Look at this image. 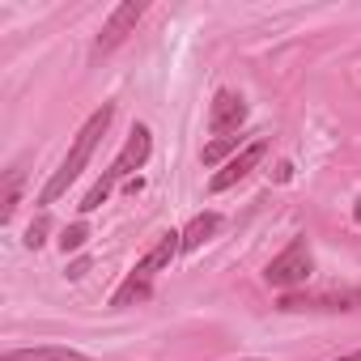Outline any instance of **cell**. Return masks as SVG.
I'll list each match as a JSON object with an SVG mask.
<instances>
[{
	"instance_id": "obj_1",
	"label": "cell",
	"mask_w": 361,
	"mask_h": 361,
	"mask_svg": "<svg viewBox=\"0 0 361 361\" xmlns=\"http://www.w3.org/2000/svg\"><path fill=\"white\" fill-rule=\"evenodd\" d=\"M111 119H115V102H102L85 123H81V132H77V140H73V149H68V157L60 161V170L43 183V192H39V204L47 209V204H56L77 178H81V170H85V161L94 157V149H98V140L106 136V128H111Z\"/></svg>"
},
{
	"instance_id": "obj_2",
	"label": "cell",
	"mask_w": 361,
	"mask_h": 361,
	"mask_svg": "<svg viewBox=\"0 0 361 361\" xmlns=\"http://www.w3.org/2000/svg\"><path fill=\"white\" fill-rule=\"evenodd\" d=\"M174 255H183V230H166L149 251H145V259L123 276V285L111 293V310H128V306H140V302H149L153 298V285H157V276L170 268V259Z\"/></svg>"
},
{
	"instance_id": "obj_3",
	"label": "cell",
	"mask_w": 361,
	"mask_h": 361,
	"mask_svg": "<svg viewBox=\"0 0 361 361\" xmlns=\"http://www.w3.org/2000/svg\"><path fill=\"white\" fill-rule=\"evenodd\" d=\"M149 153H153V132L145 128V123H132V132H128V140H123V149L115 153V161L102 170V178L85 192V200H81V213H94V209H102L106 204V196L119 188V183H132V170H140L145 161H149Z\"/></svg>"
},
{
	"instance_id": "obj_4",
	"label": "cell",
	"mask_w": 361,
	"mask_h": 361,
	"mask_svg": "<svg viewBox=\"0 0 361 361\" xmlns=\"http://www.w3.org/2000/svg\"><path fill=\"white\" fill-rule=\"evenodd\" d=\"M310 272H314V259H310V247H306V238H293L268 268H264V281L268 285H276V289H298V285H306L310 281Z\"/></svg>"
},
{
	"instance_id": "obj_5",
	"label": "cell",
	"mask_w": 361,
	"mask_h": 361,
	"mask_svg": "<svg viewBox=\"0 0 361 361\" xmlns=\"http://www.w3.org/2000/svg\"><path fill=\"white\" fill-rule=\"evenodd\" d=\"M264 157H268V136H255L247 149H238V153H234V157H230L213 178H209V192H230V188H238L243 178L264 161Z\"/></svg>"
},
{
	"instance_id": "obj_6",
	"label": "cell",
	"mask_w": 361,
	"mask_h": 361,
	"mask_svg": "<svg viewBox=\"0 0 361 361\" xmlns=\"http://www.w3.org/2000/svg\"><path fill=\"white\" fill-rule=\"evenodd\" d=\"M361 289H319V293H285L281 310H357Z\"/></svg>"
},
{
	"instance_id": "obj_7",
	"label": "cell",
	"mask_w": 361,
	"mask_h": 361,
	"mask_svg": "<svg viewBox=\"0 0 361 361\" xmlns=\"http://www.w3.org/2000/svg\"><path fill=\"white\" fill-rule=\"evenodd\" d=\"M145 18V5H136V0H123V5H115L111 9V18H106V26H102V35H98V43H94V56H106V51H115L132 30H136V22Z\"/></svg>"
},
{
	"instance_id": "obj_8",
	"label": "cell",
	"mask_w": 361,
	"mask_h": 361,
	"mask_svg": "<svg viewBox=\"0 0 361 361\" xmlns=\"http://www.w3.org/2000/svg\"><path fill=\"white\" fill-rule=\"evenodd\" d=\"M243 123H247V102H243V94L217 90V94H213V106H209V128H213L217 136H234Z\"/></svg>"
},
{
	"instance_id": "obj_9",
	"label": "cell",
	"mask_w": 361,
	"mask_h": 361,
	"mask_svg": "<svg viewBox=\"0 0 361 361\" xmlns=\"http://www.w3.org/2000/svg\"><path fill=\"white\" fill-rule=\"evenodd\" d=\"M0 361H94V357H85L77 348H64V344H43V348H13Z\"/></svg>"
},
{
	"instance_id": "obj_10",
	"label": "cell",
	"mask_w": 361,
	"mask_h": 361,
	"mask_svg": "<svg viewBox=\"0 0 361 361\" xmlns=\"http://www.w3.org/2000/svg\"><path fill=\"white\" fill-rule=\"evenodd\" d=\"M217 230H221V213H213V209H209V213H196V217L188 221V230H183V255H188V251H200Z\"/></svg>"
},
{
	"instance_id": "obj_11",
	"label": "cell",
	"mask_w": 361,
	"mask_h": 361,
	"mask_svg": "<svg viewBox=\"0 0 361 361\" xmlns=\"http://www.w3.org/2000/svg\"><path fill=\"white\" fill-rule=\"evenodd\" d=\"M22 183H26V170L22 166H9L5 170V200H0V221H13L18 204H22Z\"/></svg>"
},
{
	"instance_id": "obj_12",
	"label": "cell",
	"mask_w": 361,
	"mask_h": 361,
	"mask_svg": "<svg viewBox=\"0 0 361 361\" xmlns=\"http://www.w3.org/2000/svg\"><path fill=\"white\" fill-rule=\"evenodd\" d=\"M234 149H247L238 132H234V136H217L213 145H204V149H200V161H204V166H217V161H221L226 153H234Z\"/></svg>"
},
{
	"instance_id": "obj_13",
	"label": "cell",
	"mask_w": 361,
	"mask_h": 361,
	"mask_svg": "<svg viewBox=\"0 0 361 361\" xmlns=\"http://www.w3.org/2000/svg\"><path fill=\"white\" fill-rule=\"evenodd\" d=\"M85 238H90L85 221H77V226H64V234H60V247H64V255H68V251H81V247H85Z\"/></svg>"
},
{
	"instance_id": "obj_14",
	"label": "cell",
	"mask_w": 361,
	"mask_h": 361,
	"mask_svg": "<svg viewBox=\"0 0 361 361\" xmlns=\"http://www.w3.org/2000/svg\"><path fill=\"white\" fill-rule=\"evenodd\" d=\"M47 230H51V221H47V213H43V217L26 230V247H30V251H39V247L47 243Z\"/></svg>"
},
{
	"instance_id": "obj_15",
	"label": "cell",
	"mask_w": 361,
	"mask_h": 361,
	"mask_svg": "<svg viewBox=\"0 0 361 361\" xmlns=\"http://www.w3.org/2000/svg\"><path fill=\"white\" fill-rule=\"evenodd\" d=\"M85 268H90V264H85V259H77V264L68 268V281H81V276H85Z\"/></svg>"
},
{
	"instance_id": "obj_16",
	"label": "cell",
	"mask_w": 361,
	"mask_h": 361,
	"mask_svg": "<svg viewBox=\"0 0 361 361\" xmlns=\"http://www.w3.org/2000/svg\"><path fill=\"white\" fill-rule=\"evenodd\" d=\"M336 361H361V348H357V353H348V357H336Z\"/></svg>"
},
{
	"instance_id": "obj_17",
	"label": "cell",
	"mask_w": 361,
	"mask_h": 361,
	"mask_svg": "<svg viewBox=\"0 0 361 361\" xmlns=\"http://www.w3.org/2000/svg\"><path fill=\"white\" fill-rule=\"evenodd\" d=\"M353 217H357V221H361V200H357V209H353Z\"/></svg>"
},
{
	"instance_id": "obj_18",
	"label": "cell",
	"mask_w": 361,
	"mask_h": 361,
	"mask_svg": "<svg viewBox=\"0 0 361 361\" xmlns=\"http://www.w3.org/2000/svg\"><path fill=\"white\" fill-rule=\"evenodd\" d=\"M247 361H259V357H247Z\"/></svg>"
}]
</instances>
